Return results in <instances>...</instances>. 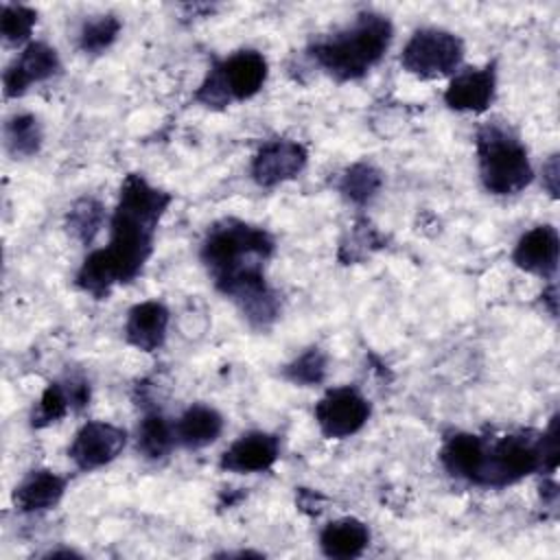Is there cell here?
<instances>
[{
	"label": "cell",
	"instance_id": "1",
	"mask_svg": "<svg viewBox=\"0 0 560 560\" xmlns=\"http://www.w3.org/2000/svg\"><path fill=\"white\" fill-rule=\"evenodd\" d=\"M273 249L276 241L265 228L241 219L217 221L201 243V262L214 287L234 300L247 324L258 330L280 315V298L265 278Z\"/></svg>",
	"mask_w": 560,
	"mask_h": 560
},
{
	"label": "cell",
	"instance_id": "2",
	"mask_svg": "<svg viewBox=\"0 0 560 560\" xmlns=\"http://www.w3.org/2000/svg\"><path fill=\"white\" fill-rule=\"evenodd\" d=\"M171 201L173 195L149 184L144 175L129 173L125 177L109 223V243L98 249L116 284H127L142 273Z\"/></svg>",
	"mask_w": 560,
	"mask_h": 560
},
{
	"label": "cell",
	"instance_id": "3",
	"mask_svg": "<svg viewBox=\"0 0 560 560\" xmlns=\"http://www.w3.org/2000/svg\"><path fill=\"white\" fill-rule=\"evenodd\" d=\"M392 37V22L381 13L365 11L352 24L313 42L308 55L332 79L357 81L383 59Z\"/></svg>",
	"mask_w": 560,
	"mask_h": 560
},
{
	"label": "cell",
	"instance_id": "4",
	"mask_svg": "<svg viewBox=\"0 0 560 560\" xmlns=\"http://www.w3.org/2000/svg\"><path fill=\"white\" fill-rule=\"evenodd\" d=\"M558 466V416L545 431H516L497 442H486L483 468L477 486L503 488L523 477Z\"/></svg>",
	"mask_w": 560,
	"mask_h": 560
},
{
	"label": "cell",
	"instance_id": "5",
	"mask_svg": "<svg viewBox=\"0 0 560 560\" xmlns=\"http://www.w3.org/2000/svg\"><path fill=\"white\" fill-rule=\"evenodd\" d=\"M479 177L492 195H516L534 177L529 153L521 138L503 122H486L475 136Z\"/></svg>",
	"mask_w": 560,
	"mask_h": 560
},
{
	"label": "cell",
	"instance_id": "6",
	"mask_svg": "<svg viewBox=\"0 0 560 560\" xmlns=\"http://www.w3.org/2000/svg\"><path fill=\"white\" fill-rule=\"evenodd\" d=\"M269 74L262 52L245 48L217 61L195 92V101L210 109H223L232 101L256 96Z\"/></svg>",
	"mask_w": 560,
	"mask_h": 560
},
{
	"label": "cell",
	"instance_id": "7",
	"mask_svg": "<svg viewBox=\"0 0 560 560\" xmlns=\"http://www.w3.org/2000/svg\"><path fill=\"white\" fill-rule=\"evenodd\" d=\"M464 59V42L444 28H418L400 52L402 68L418 79L453 74Z\"/></svg>",
	"mask_w": 560,
	"mask_h": 560
},
{
	"label": "cell",
	"instance_id": "8",
	"mask_svg": "<svg viewBox=\"0 0 560 560\" xmlns=\"http://www.w3.org/2000/svg\"><path fill=\"white\" fill-rule=\"evenodd\" d=\"M315 422L328 440H343L359 433L370 413V400L352 385L328 389L315 405Z\"/></svg>",
	"mask_w": 560,
	"mask_h": 560
},
{
	"label": "cell",
	"instance_id": "9",
	"mask_svg": "<svg viewBox=\"0 0 560 560\" xmlns=\"http://www.w3.org/2000/svg\"><path fill=\"white\" fill-rule=\"evenodd\" d=\"M127 444V431L103 420L85 422L68 448V457L79 470H96L114 462Z\"/></svg>",
	"mask_w": 560,
	"mask_h": 560
},
{
	"label": "cell",
	"instance_id": "10",
	"mask_svg": "<svg viewBox=\"0 0 560 560\" xmlns=\"http://www.w3.org/2000/svg\"><path fill=\"white\" fill-rule=\"evenodd\" d=\"M308 162L304 144L295 140H269L265 142L249 166L252 179L260 188H273L289 179H295Z\"/></svg>",
	"mask_w": 560,
	"mask_h": 560
},
{
	"label": "cell",
	"instance_id": "11",
	"mask_svg": "<svg viewBox=\"0 0 560 560\" xmlns=\"http://www.w3.org/2000/svg\"><path fill=\"white\" fill-rule=\"evenodd\" d=\"M61 70L59 55L46 42H28L2 74L4 94L22 96L33 83H42Z\"/></svg>",
	"mask_w": 560,
	"mask_h": 560
},
{
	"label": "cell",
	"instance_id": "12",
	"mask_svg": "<svg viewBox=\"0 0 560 560\" xmlns=\"http://www.w3.org/2000/svg\"><path fill=\"white\" fill-rule=\"evenodd\" d=\"M280 457V438L267 431H247L221 455L219 466L228 472L252 475L269 470Z\"/></svg>",
	"mask_w": 560,
	"mask_h": 560
},
{
	"label": "cell",
	"instance_id": "13",
	"mask_svg": "<svg viewBox=\"0 0 560 560\" xmlns=\"http://www.w3.org/2000/svg\"><path fill=\"white\" fill-rule=\"evenodd\" d=\"M497 94V68L488 63L483 68H466L457 72L444 90V103L455 112H486Z\"/></svg>",
	"mask_w": 560,
	"mask_h": 560
},
{
	"label": "cell",
	"instance_id": "14",
	"mask_svg": "<svg viewBox=\"0 0 560 560\" xmlns=\"http://www.w3.org/2000/svg\"><path fill=\"white\" fill-rule=\"evenodd\" d=\"M558 252H560V238L556 228L536 225L518 238L512 252V260L518 269L527 273L551 278L558 269Z\"/></svg>",
	"mask_w": 560,
	"mask_h": 560
},
{
	"label": "cell",
	"instance_id": "15",
	"mask_svg": "<svg viewBox=\"0 0 560 560\" xmlns=\"http://www.w3.org/2000/svg\"><path fill=\"white\" fill-rule=\"evenodd\" d=\"M171 313L158 300H147L129 308L125 322V339L142 352H155L166 341Z\"/></svg>",
	"mask_w": 560,
	"mask_h": 560
},
{
	"label": "cell",
	"instance_id": "16",
	"mask_svg": "<svg viewBox=\"0 0 560 560\" xmlns=\"http://www.w3.org/2000/svg\"><path fill=\"white\" fill-rule=\"evenodd\" d=\"M486 457V440L475 433H453L440 448V462L444 470L468 483H479V475Z\"/></svg>",
	"mask_w": 560,
	"mask_h": 560
},
{
	"label": "cell",
	"instance_id": "17",
	"mask_svg": "<svg viewBox=\"0 0 560 560\" xmlns=\"http://www.w3.org/2000/svg\"><path fill=\"white\" fill-rule=\"evenodd\" d=\"M68 479L57 475L48 468L31 470L13 490V505L20 512L33 514V512H46L55 508L63 492H66Z\"/></svg>",
	"mask_w": 560,
	"mask_h": 560
},
{
	"label": "cell",
	"instance_id": "18",
	"mask_svg": "<svg viewBox=\"0 0 560 560\" xmlns=\"http://www.w3.org/2000/svg\"><path fill=\"white\" fill-rule=\"evenodd\" d=\"M370 545V529L354 516H341L324 525L319 532V549L326 558L352 560Z\"/></svg>",
	"mask_w": 560,
	"mask_h": 560
},
{
	"label": "cell",
	"instance_id": "19",
	"mask_svg": "<svg viewBox=\"0 0 560 560\" xmlns=\"http://www.w3.org/2000/svg\"><path fill=\"white\" fill-rule=\"evenodd\" d=\"M175 442L184 448H203L223 431V416L210 405H190L173 424Z\"/></svg>",
	"mask_w": 560,
	"mask_h": 560
},
{
	"label": "cell",
	"instance_id": "20",
	"mask_svg": "<svg viewBox=\"0 0 560 560\" xmlns=\"http://www.w3.org/2000/svg\"><path fill=\"white\" fill-rule=\"evenodd\" d=\"M136 435H138V451L147 459H162L177 444L175 427L166 420V416L160 409L144 411Z\"/></svg>",
	"mask_w": 560,
	"mask_h": 560
},
{
	"label": "cell",
	"instance_id": "21",
	"mask_svg": "<svg viewBox=\"0 0 560 560\" xmlns=\"http://www.w3.org/2000/svg\"><path fill=\"white\" fill-rule=\"evenodd\" d=\"M383 186V175L376 166L368 162H357L348 166L339 179V192L354 206L370 203Z\"/></svg>",
	"mask_w": 560,
	"mask_h": 560
},
{
	"label": "cell",
	"instance_id": "22",
	"mask_svg": "<svg viewBox=\"0 0 560 560\" xmlns=\"http://www.w3.org/2000/svg\"><path fill=\"white\" fill-rule=\"evenodd\" d=\"M42 125L33 114H13L4 125V142L15 158L35 155L42 147Z\"/></svg>",
	"mask_w": 560,
	"mask_h": 560
},
{
	"label": "cell",
	"instance_id": "23",
	"mask_svg": "<svg viewBox=\"0 0 560 560\" xmlns=\"http://www.w3.org/2000/svg\"><path fill=\"white\" fill-rule=\"evenodd\" d=\"M105 221V208L94 197H81L68 212V230L83 245H90L101 232Z\"/></svg>",
	"mask_w": 560,
	"mask_h": 560
},
{
	"label": "cell",
	"instance_id": "24",
	"mask_svg": "<svg viewBox=\"0 0 560 560\" xmlns=\"http://www.w3.org/2000/svg\"><path fill=\"white\" fill-rule=\"evenodd\" d=\"M328 372V357L319 348H308L300 357H295L291 363L284 365L282 376L300 387H313L324 383Z\"/></svg>",
	"mask_w": 560,
	"mask_h": 560
},
{
	"label": "cell",
	"instance_id": "25",
	"mask_svg": "<svg viewBox=\"0 0 560 560\" xmlns=\"http://www.w3.org/2000/svg\"><path fill=\"white\" fill-rule=\"evenodd\" d=\"M122 24L116 15H96L88 20L79 31V48L85 55H101L105 52L118 37Z\"/></svg>",
	"mask_w": 560,
	"mask_h": 560
},
{
	"label": "cell",
	"instance_id": "26",
	"mask_svg": "<svg viewBox=\"0 0 560 560\" xmlns=\"http://www.w3.org/2000/svg\"><path fill=\"white\" fill-rule=\"evenodd\" d=\"M72 409L70 405V398H68V392H66V385L63 383H48L46 389L42 392L35 409H33V416H31V424L35 429H44V427H50L55 422H59L68 411Z\"/></svg>",
	"mask_w": 560,
	"mask_h": 560
},
{
	"label": "cell",
	"instance_id": "27",
	"mask_svg": "<svg viewBox=\"0 0 560 560\" xmlns=\"http://www.w3.org/2000/svg\"><path fill=\"white\" fill-rule=\"evenodd\" d=\"M37 24V11L26 7V4H2V15H0V33L2 39L11 46L24 44L33 26Z\"/></svg>",
	"mask_w": 560,
	"mask_h": 560
},
{
	"label": "cell",
	"instance_id": "28",
	"mask_svg": "<svg viewBox=\"0 0 560 560\" xmlns=\"http://www.w3.org/2000/svg\"><path fill=\"white\" fill-rule=\"evenodd\" d=\"M63 385H66L72 409H77V411L83 409L90 400V383L83 378H68Z\"/></svg>",
	"mask_w": 560,
	"mask_h": 560
},
{
	"label": "cell",
	"instance_id": "29",
	"mask_svg": "<svg viewBox=\"0 0 560 560\" xmlns=\"http://www.w3.org/2000/svg\"><path fill=\"white\" fill-rule=\"evenodd\" d=\"M542 182L551 197L558 195V155H551V160L542 166Z\"/></svg>",
	"mask_w": 560,
	"mask_h": 560
},
{
	"label": "cell",
	"instance_id": "30",
	"mask_svg": "<svg viewBox=\"0 0 560 560\" xmlns=\"http://www.w3.org/2000/svg\"><path fill=\"white\" fill-rule=\"evenodd\" d=\"M542 298L549 302L551 315H556V284H549V289L542 293Z\"/></svg>",
	"mask_w": 560,
	"mask_h": 560
}]
</instances>
